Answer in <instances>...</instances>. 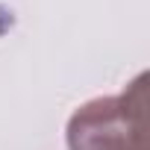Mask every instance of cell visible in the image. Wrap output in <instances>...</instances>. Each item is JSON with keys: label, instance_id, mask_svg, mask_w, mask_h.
<instances>
[{"label": "cell", "instance_id": "cell-1", "mask_svg": "<svg viewBox=\"0 0 150 150\" xmlns=\"http://www.w3.org/2000/svg\"><path fill=\"white\" fill-rule=\"evenodd\" d=\"M147 74L121 91L83 103L68 121V150H144Z\"/></svg>", "mask_w": 150, "mask_h": 150}]
</instances>
